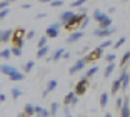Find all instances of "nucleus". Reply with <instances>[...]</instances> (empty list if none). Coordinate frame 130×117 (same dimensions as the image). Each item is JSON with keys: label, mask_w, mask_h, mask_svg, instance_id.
Returning <instances> with one entry per match:
<instances>
[{"label": "nucleus", "mask_w": 130, "mask_h": 117, "mask_svg": "<svg viewBox=\"0 0 130 117\" xmlns=\"http://www.w3.org/2000/svg\"><path fill=\"white\" fill-rule=\"evenodd\" d=\"M48 52H50L48 45L42 47V49H37V59H45V57L48 55Z\"/></svg>", "instance_id": "obj_22"}, {"label": "nucleus", "mask_w": 130, "mask_h": 117, "mask_svg": "<svg viewBox=\"0 0 130 117\" xmlns=\"http://www.w3.org/2000/svg\"><path fill=\"white\" fill-rule=\"evenodd\" d=\"M63 54H65V49H63V47H60V49L55 50V52L52 54L48 59H47V60H48V62H50V60H52V62H57V60H60L62 57H63Z\"/></svg>", "instance_id": "obj_13"}, {"label": "nucleus", "mask_w": 130, "mask_h": 117, "mask_svg": "<svg viewBox=\"0 0 130 117\" xmlns=\"http://www.w3.org/2000/svg\"><path fill=\"white\" fill-rule=\"evenodd\" d=\"M40 2H42V4H50L52 0H40Z\"/></svg>", "instance_id": "obj_47"}, {"label": "nucleus", "mask_w": 130, "mask_h": 117, "mask_svg": "<svg viewBox=\"0 0 130 117\" xmlns=\"http://www.w3.org/2000/svg\"><path fill=\"white\" fill-rule=\"evenodd\" d=\"M87 25H88V17H87V15H84V20H82V23H80V30H84Z\"/></svg>", "instance_id": "obj_41"}, {"label": "nucleus", "mask_w": 130, "mask_h": 117, "mask_svg": "<svg viewBox=\"0 0 130 117\" xmlns=\"http://www.w3.org/2000/svg\"><path fill=\"white\" fill-rule=\"evenodd\" d=\"M105 117H112V114H108V112H107V114H105Z\"/></svg>", "instance_id": "obj_49"}, {"label": "nucleus", "mask_w": 130, "mask_h": 117, "mask_svg": "<svg viewBox=\"0 0 130 117\" xmlns=\"http://www.w3.org/2000/svg\"><path fill=\"white\" fill-rule=\"evenodd\" d=\"M77 104H78V95H77L73 90H70L69 94L63 97V106H73L75 107Z\"/></svg>", "instance_id": "obj_7"}, {"label": "nucleus", "mask_w": 130, "mask_h": 117, "mask_svg": "<svg viewBox=\"0 0 130 117\" xmlns=\"http://www.w3.org/2000/svg\"><path fill=\"white\" fill-rule=\"evenodd\" d=\"M97 72H99V65H92V67H90L87 72H85V77H87V79H90V77L95 75Z\"/></svg>", "instance_id": "obj_25"}, {"label": "nucleus", "mask_w": 130, "mask_h": 117, "mask_svg": "<svg viewBox=\"0 0 130 117\" xmlns=\"http://www.w3.org/2000/svg\"><path fill=\"white\" fill-rule=\"evenodd\" d=\"M58 107H60V104H58V102H52V104H50V117H55L58 114Z\"/></svg>", "instance_id": "obj_23"}, {"label": "nucleus", "mask_w": 130, "mask_h": 117, "mask_svg": "<svg viewBox=\"0 0 130 117\" xmlns=\"http://www.w3.org/2000/svg\"><path fill=\"white\" fill-rule=\"evenodd\" d=\"M115 10H117V8H115V7H110V8H108V14H113Z\"/></svg>", "instance_id": "obj_46"}, {"label": "nucleus", "mask_w": 130, "mask_h": 117, "mask_svg": "<svg viewBox=\"0 0 130 117\" xmlns=\"http://www.w3.org/2000/svg\"><path fill=\"white\" fill-rule=\"evenodd\" d=\"M82 37H84V30H75L67 37V42H69V44H75V42H78Z\"/></svg>", "instance_id": "obj_10"}, {"label": "nucleus", "mask_w": 130, "mask_h": 117, "mask_svg": "<svg viewBox=\"0 0 130 117\" xmlns=\"http://www.w3.org/2000/svg\"><path fill=\"white\" fill-rule=\"evenodd\" d=\"M8 79H10L12 82H22V80L25 79V74H23V72H19V70H17L15 74H12V75H8Z\"/></svg>", "instance_id": "obj_19"}, {"label": "nucleus", "mask_w": 130, "mask_h": 117, "mask_svg": "<svg viewBox=\"0 0 130 117\" xmlns=\"http://www.w3.org/2000/svg\"><path fill=\"white\" fill-rule=\"evenodd\" d=\"M8 2H10V4H12V2H17V0H8Z\"/></svg>", "instance_id": "obj_50"}, {"label": "nucleus", "mask_w": 130, "mask_h": 117, "mask_svg": "<svg viewBox=\"0 0 130 117\" xmlns=\"http://www.w3.org/2000/svg\"><path fill=\"white\" fill-rule=\"evenodd\" d=\"M84 59H85V62H87V64H88V62H95V60H99V59H103V49L100 45L95 47V49H92L90 52L87 54V55L84 57Z\"/></svg>", "instance_id": "obj_3"}, {"label": "nucleus", "mask_w": 130, "mask_h": 117, "mask_svg": "<svg viewBox=\"0 0 130 117\" xmlns=\"http://www.w3.org/2000/svg\"><path fill=\"white\" fill-rule=\"evenodd\" d=\"M122 106H123V97H119V95H117V99H115V107H117V109H122Z\"/></svg>", "instance_id": "obj_36"}, {"label": "nucleus", "mask_w": 130, "mask_h": 117, "mask_svg": "<svg viewBox=\"0 0 130 117\" xmlns=\"http://www.w3.org/2000/svg\"><path fill=\"white\" fill-rule=\"evenodd\" d=\"M22 94H23V92L20 90L19 87H13V89H12V99H13V100H15V99H19Z\"/></svg>", "instance_id": "obj_31"}, {"label": "nucleus", "mask_w": 130, "mask_h": 117, "mask_svg": "<svg viewBox=\"0 0 130 117\" xmlns=\"http://www.w3.org/2000/svg\"><path fill=\"white\" fill-rule=\"evenodd\" d=\"M19 70L17 67H13V65H10V64H0V72L2 74H5V75H12V74H15V72Z\"/></svg>", "instance_id": "obj_9"}, {"label": "nucleus", "mask_w": 130, "mask_h": 117, "mask_svg": "<svg viewBox=\"0 0 130 117\" xmlns=\"http://www.w3.org/2000/svg\"><path fill=\"white\" fill-rule=\"evenodd\" d=\"M12 55L15 57H22V47H17V45H12Z\"/></svg>", "instance_id": "obj_29"}, {"label": "nucleus", "mask_w": 130, "mask_h": 117, "mask_svg": "<svg viewBox=\"0 0 130 117\" xmlns=\"http://www.w3.org/2000/svg\"><path fill=\"white\" fill-rule=\"evenodd\" d=\"M120 89H122V79H120V77H117V79L112 82V89H110V92H112L113 95H117Z\"/></svg>", "instance_id": "obj_15"}, {"label": "nucleus", "mask_w": 130, "mask_h": 117, "mask_svg": "<svg viewBox=\"0 0 130 117\" xmlns=\"http://www.w3.org/2000/svg\"><path fill=\"white\" fill-rule=\"evenodd\" d=\"M47 42H48V37H47V35H43V37H40V38H38L37 47H38V49H42V47H45V45H47Z\"/></svg>", "instance_id": "obj_32"}, {"label": "nucleus", "mask_w": 130, "mask_h": 117, "mask_svg": "<svg viewBox=\"0 0 130 117\" xmlns=\"http://www.w3.org/2000/svg\"><path fill=\"white\" fill-rule=\"evenodd\" d=\"M58 34H60V22L52 23V25H48V27L45 29V35H47L48 38H57Z\"/></svg>", "instance_id": "obj_5"}, {"label": "nucleus", "mask_w": 130, "mask_h": 117, "mask_svg": "<svg viewBox=\"0 0 130 117\" xmlns=\"http://www.w3.org/2000/svg\"><path fill=\"white\" fill-rule=\"evenodd\" d=\"M34 67H35V62L34 60H27V62H25V65H23V72L28 74V72L34 70Z\"/></svg>", "instance_id": "obj_27"}, {"label": "nucleus", "mask_w": 130, "mask_h": 117, "mask_svg": "<svg viewBox=\"0 0 130 117\" xmlns=\"http://www.w3.org/2000/svg\"><path fill=\"white\" fill-rule=\"evenodd\" d=\"M57 85H58V82H57L55 79L48 80V84H47V89L43 90V94H42V95H43V97H47V95H48L52 90H55V89H57Z\"/></svg>", "instance_id": "obj_14"}, {"label": "nucleus", "mask_w": 130, "mask_h": 117, "mask_svg": "<svg viewBox=\"0 0 130 117\" xmlns=\"http://www.w3.org/2000/svg\"><path fill=\"white\" fill-rule=\"evenodd\" d=\"M85 65H87V62H85V59H84V57H82V59H78V60H77L75 64H73L72 67L69 69V74H70V75H75L77 72H80L82 69L85 67Z\"/></svg>", "instance_id": "obj_8"}, {"label": "nucleus", "mask_w": 130, "mask_h": 117, "mask_svg": "<svg viewBox=\"0 0 130 117\" xmlns=\"http://www.w3.org/2000/svg\"><path fill=\"white\" fill-rule=\"evenodd\" d=\"M12 35H13V30H12V29L4 30V32H2V44H8V42H12Z\"/></svg>", "instance_id": "obj_17"}, {"label": "nucleus", "mask_w": 130, "mask_h": 117, "mask_svg": "<svg viewBox=\"0 0 130 117\" xmlns=\"http://www.w3.org/2000/svg\"><path fill=\"white\" fill-rule=\"evenodd\" d=\"M35 35H37L35 30H28L27 34H25V38H27V40H32V38H35Z\"/></svg>", "instance_id": "obj_38"}, {"label": "nucleus", "mask_w": 130, "mask_h": 117, "mask_svg": "<svg viewBox=\"0 0 130 117\" xmlns=\"http://www.w3.org/2000/svg\"><path fill=\"white\" fill-rule=\"evenodd\" d=\"M35 114L38 117H50V110L42 107V106H35Z\"/></svg>", "instance_id": "obj_16"}, {"label": "nucleus", "mask_w": 130, "mask_h": 117, "mask_svg": "<svg viewBox=\"0 0 130 117\" xmlns=\"http://www.w3.org/2000/svg\"><path fill=\"white\" fill-rule=\"evenodd\" d=\"M8 14H10V8H4V10H0V20H4Z\"/></svg>", "instance_id": "obj_40"}, {"label": "nucleus", "mask_w": 130, "mask_h": 117, "mask_svg": "<svg viewBox=\"0 0 130 117\" xmlns=\"http://www.w3.org/2000/svg\"><path fill=\"white\" fill-rule=\"evenodd\" d=\"M43 17H47L45 12H40V14H37V19H43Z\"/></svg>", "instance_id": "obj_44"}, {"label": "nucleus", "mask_w": 130, "mask_h": 117, "mask_svg": "<svg viewBox=\"0 0 130 117\" xmlns=\"http://www.w3.org/2000/svg\"><path fill=\"white\" fill-rule=\"evenodd\" d=\"M23 114H25V117H34L35 115V106H32V104H25V107H23Z\"/></svg>", "instance_id": "obj_20"}, {"label": "nucleus", "mask_w": 130, "mask_h": 117, "mask_svg": "<svg viewBox=\"0 0 130 117\" xmlns=\"http://www.w3.org/2000/svg\"><path fill=\"white\" fill-rule=\"evenodd\" d=\"M87 89H88V79L84 75L80 80H78V82L75 84V87H73V92H75V94L80 97V95H84L85 92H87Z\"/></svg>", "instance_id": "obj_4"}, {"label": "nucleus", "mask_w": 130, "mask_h": 117, "mask_svg": "<svg viewBox=\"0 0 130 117\" xmlns=\"http://www.w3.org/2000/svg\"><path fill=\"white\" fill-rule=\"evenodd\" d=\"M128 60H130V50H127V52L122 55V59L119 60V65H120V67H125V65H127V62H128Z\"/></svg>", "instance_id": "obj_24"}, {"label": "nucleus", "mask_w": 130, "mask_h": 117, "mask_svg": "<svg viewBox=\"0 0 130 117\" xmlns=\"http://www.w3.org/2000/svg\"><path fill=\"white\" fill-rule=\"evenodd\" d=\"M108 17V14H105V12H102V10H99V8H97L95 12H93V20H97V22H103V20L107 19Z\"/></svg>", "instance_id": "obj_18"}, {"label": "nucleus", "mask_w": 130, "mask_h": 117, "mask_svg": "<svg viewBox=\"0 0 130 117\" xmlns=\"http://www.w3.org/2000/svg\"><path fill=\"white\" fill-rule=\"evenodd\" d=\"M50 5H52V7H62V5H63V0H52V2H50Z\"/></svg>", "instance_id": "obj_39"}, {"label": "nucleus", "mask_w": 130, "mask_h": 117, "mask_svg": "<svg viewBox=\"0 0 130 117\" xmlns=\"http://www.w3.org/2000/svg\"><path fill=\"white\" fill-rule=\"evenodd\" d=\"M69 57H70V52H67V50H65V54H63V57H62V59H65V60H67Z\"/></svg>", "instance_id": "obj_45"}, {"label": "nucleus", "mask_w": 130, "mask_h": 117, "mask_svg": "<svg viewBox=\"0 0 130 117\" xmlns=\"http://www.w3.org/2000/svg\"><path fill=\"white\" fill-rule=\"evenodd\" d=\"M113 32H117L115 27H108V29H97V30L93 32V35L99 37V38H108L110 35H113Z\"/></svg>", "instance_id": "obj_6"}, {"label": "nucleus", "mask_w": 130, "mask_h": 117, "mask_svg": "<svg viewBox=\"0 0 130 117\" xmlns=\"http://www.w3.org/2000/svg\"><path fill=\"white\" fill-rule=\"evenodd\" d=\"M82 20H84V15H80V14H75V15L72 17V19L69 20V22L65 23V30L69 32H75V30H80V23Z\"/></svg>", "instance_id": "obj_1"}, {"label": "nucleus", "mask_w": 130, "mask_h": 117, "mask_svg": "<svg viewBox=\"0 0 130 117\" xmlns=\"http://www.w3.org/2000/svg\"><path fill=\"white\" fill-rule=\"evenodd\" d=\"M85 2H87V0H73L72 4H70V7L72 8H80V7L85 5Z\"/></svg>", "instance_id": "obj_28"}, {"label": "nucleus", "mask_w": 130, "mask_h": 117, "mask_svg": "<svg viewBox=\"0 0 130 117\" xmlns=\"http://www.w3.org/2000/svg\"><path fill=\"white\" fill-rule=\"evenodd\" d=\"M120 117H130V104H128V97H123V106L119 110Z\"/></svg>", "instance_id": "obj_11"}, {"label": "nucleus", "mask_w": 130, "mask_h": 117, "mask_svg": "<svg viewBox=\"0 0 130 117\" xmlns=\"http://www.w3.org/2000/svg\"><path fill=\"white\" fill-rule=\"evenodd\" d=\"M110 45H113V44H112V40H110V38H105V40H103L102 44H100V47H102L103 50L107 49V47H110Z\"/></svg>", "instance_id": "obj_37"}, {"label": "nucleus", "mask_w": 130, "mask_h": 117, "mask_svg": "<svg viewBox=\"0 0 130 117\" xmlns=\"http://www.w3.org/2000/svg\"><path fill=\"white\" fill-rule=\"evenodd\" d=\"M5 100H7V95H5V94H0V104H4Z\"/></svg>", "instance_id": "obj_43"}, {"label": "nucleus", "mask_w": 130, "mask_h": 117, "mask_svg": "<svg viewBox=\"0 0 130 117\" xmlns=\"http://www.w3.org/2000/svg\"><path fill=\"white\" fill-rule=\"evenodd\" d=\"M115 70V62H112V64H107V67H105V72H103V79H108V77L113 74Z\"/></svg>", "instance_id": "obj_21"}, {"label": "nucleus", "mask_w": 130, "mask_h": 117, "mask_svg": "<svg viewBox=\"0 0 130 117\" xmlns=\"http://www.w3.org/2000/svg\"><path fill=\"white\" fill-rule=\"evenodd\" d=\"M108 27H112V19L110 17H107L103 22H100V29H108Z\"/></svg>", "instance_id": "obj_33"}, {"label": "nucleus", "mask_w": 130, "mask_h": 117, "mask_svg": "<svg viewBox=\"0 0 130 117\" xmlns=\"http://www.w3.org/2000/svg\"><path fill=\"white\" fill-rule=\"evenodd\" d=\"M125 40H127L125 37H120V38H119V40H117V42H115V44H113V45H112V47H113V49H120V47H122L123 44H125Z\"/></svg>", "instance_id": "obj_34"}, {"label": "nucleus", "mask_w": 130, "mask_h": 117, "mask_svg": "<svg viewBox=\"0 0 130 117\" xmlns=\"http://www.w3.org/2000/svg\"><path fill=\"white\" fill-rule=\"evenodd\" d=\"M2 32H4V30H0V44H2Z\"/></svg>", "instance_id": "obj_48"}, {"label": "nucleus", "mask_w": 130, "mask_h": 117, "mask_svg": "<svg viewBox=\"0 0 130 117\" xmlns=\"http://www.w3.org/2000/svg\"><path fill=\"white\" fill-rule=\"evenodd\" d=\"M10 57H12V50L10 49L0 50V59H10Z\"/></svg>", "instance_id": "obj_30"}, {"label": "nucleus", "mask_w": 130, "mask_h": 117, "mask_svg": "<svg viewBox=\"0 0 130 117\" xmlns=\"http://www.w3.org/2000/svg\"><path fill=\"white\" fill-rule=\"evenodd\" d=\"M20 7H22L23 10H28V8H32V4H28V2H23V4L20 5Z\"/></svg>", "instance_id": "obj_42"}, {"label": "nucleus", "mask_w": 130, "mask_h": 117, "mask_svg": "<svg viewBox=\"0 0 130 117\" xmlns=\"http://www.w3.org/2000/svg\"><path fill=\"white\" fill-rule=\"evenodd\" d=\"M73 15H75V12H73V10H63L60 14V25H65V23L69 22Z\"/></svg>", "instance_id": "obj_12"}, {"label": "nucleus", "mask_w": 130, "mask_h": 117, "mask_svg": "<svg viewBox=\"0 0 130 117\" xmlns=\"http://www.w3.org/2000/svg\"><path fill=\"white\" fill-rule=\"evenodd\" d=\"M115 59H117V55H115V54H107V55H105V62H107V64L115 62Z\"/></svg>", "instance_id": "obj_35"}, {"label": "nucleus", "mask_w": 130, "mask_h": 117, "mask_svg": "<svg viewBox=\"0 0 130 117\" xmlns=\"http://www.w3.org/2000/svg\"><path fill=\"white\" fill-rule=\"evenodd\" d=\"M23 40H25V29L19 27L13 30V35H12V44L17 47H23Z\"/></svg>", "instance_id": "obj_2"}, {"label": "nucleus", "mask_w": 130, "mask_h": 117, "mask_svg": "<svg viewBox=\"0 0 130 117\" xmlns=\"http://www.w3.org/2000/svg\"><path fill=\"white\" fill-rule=\"evenodd\" d=\"M37 117H38V115H37Z\"/></svg>", "instance_id": "obj_51"}, {"label": "nucleus", "mask_w": 130, "mask_h": 117, "mask_svg": "<svg viewBox=\"0 0 130 117\" xmlns=\"http://www.w3.org/2000/svg\"><path fill=\"white\" fill-rule=\"evenodd\" d=\"M107 104H108V94H107V92H102V94H100V107L105 109Z\"/></svg>", "instance_id": "obj_26"}]
</instances>
